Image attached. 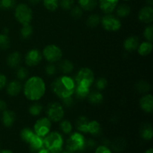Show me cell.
Here are the masks:
<instances>
[{
  "label": "cell",
  "instance_id": "3",
  "mask_svg": "<svg viewBox=\"0 0 153 153\" xmlns=\"http://www.w3.org/2000/svg\"><path fill=\"white\" fill-rule=\"evenodd\" d=\"M44 146L49 151L56 153H60L62 150V146L64 140L60 133L57 131H52L49 133L46 137L43 138Z\"/></svg>",
  "mask_w": 153,
  "mask_h": 153
},
{
  "label": "cell",
  "instance_id": "46",
  "mask_svg": "<svg viewBox=\"0 0 153 153\" xmlns=\"http://www.w3.org/2000/svg\"><path fill=\"white\" fill-rule=\"evenodd\" d=\"M63 102V104L66 106V107H71L74 104V101H73V99L72 98V97H67V98L61 99Z\"/></svg>",
  "mask_w": 153,
  "mask_h": 153
},
{
  "label": "cell",
  "instance_id": "32",
  "mask_svg": "<svg viewBox=\"0 0 153 153\" xmlns=\"http://www.w3.org/2000/svg\"><path fill=\"white\" fill-rule=\"evenodd\" d=\"M101 22L100 16L97 14H92L87 19V25L90 28H96Z\"/></svg>",
  "mask_w": 153,
  "mask_h": 153
},
{
  "label": "cell",
  "instance_id": "6",
  "mask_svg": "<svg viewBox=\"0 0 153 153\" xmlns=\"http://www.w3.org/2000/svg\"><path fill=\"white\" fill-rule=\"evenodd\" d=\"M15 18L22 25L29 24L32 19V10L26 4H19L16 5L14 12Z\"/></svg>",
  "mask_w": 153,
  "mask_h": 153
},
{
  "label": "cell",
  "instance_id": "38",
  "mask_svg": "<svg viewBox=\"0 0 153 153\" xmlns=\"http://www.w3.org/2000/svg\"><path fill=\"white\" fill-rule=\"evenodd\" d=\"M16 4L15 0H0V8L3 10H9L14 7Z\"/></svg>",
  "mask_w": 153,
  "mask_h": 153
},
{
  "label": "cell",
  "instance_id": "42",
  "mask_svg": "<svg viewBox=\"0 0 153 153\" xmlns=\"http://www.w3.org/2000/svg\"><path fill=\"white\" fill-rule=\"evenodd\" d=\"M108 85V81L106 80L105 78H100L97 79L96 82V88L99 90V91H102L105 88L107 87Z\"/></svg>",
  "mask_w": 153,
  "mask_h": 153
},
{
  "label": "cell",
  "instance_id": "58",
  "mask_svg": "<svg viewBox=\"0 0 153 153\" xmlns=\"http://www.w3.org/2000/svg\"><path fill=\"white\" fill-rule=\"evenodd\" d=\"M124 1H128V0H124Z\"/></svg>",
  "mask_w": 153,
  "mask_h": 153
},
{
  "label": "cell",
  "instance_id": "37",
  "mask_svg": "<svg viewBox=\"0 0 153 153\" xmlns=\"http://www.w3.org/2000/svg\"><path fill=\"white\" fill-rule=\"evenodd\" d=\"M60 129L64 132V134H69L71 133L72 130H73V126L70 121L68 120H63L60 124Z\"/></svg>",
  "mask_w": 153,
  "mask_h": 153
},
{
  "label": "cell",
  "instance_id": "49",
  "mask_svg": "<svg viewBox=\"0 0 153 153\" xmlns=\"http://www.w3.org/2000/svg\"><path fill=\"white\" fill-rule=\"evenodd\" d=\"M7 108V104L2 100H0V111H4Z\"/></svg>",
  "mask_w": 153,
  "mask_h": 153
},
{
  "label": "cell",
  "instance_id": "48",
  "mask_svg": "<svg viewBox=\"0 0 153 153\" xmlns=\"http://www.w3.org/2000/svg\"><path fill=\"white\" fill-rule=\"evenodd\" d=\"M7 84V78L4 75L0 73V90L4 88Z\"/></svg>",
  "mask_w": 153,
  "mask_h": 153
},
{
  "label": "cell",
  "instance_id": "10",
  "mask_svg": "<svg viewBox=\"0 0 153 153\" xmlns=\"http://www.w3.org/2000/svg\"><path fill=\"white\" fill-rule=\"evenodd\" d=\"M52 123L47 117H42L37 120L34 126V133L40 137H44L50 132Z\"/></svg>",
  "mask_w": 153,
  "mask_h": 153
},
{
  "label": "cell",
  "instance_id": "30",
  "mask_svg": "<svg viewBox=\"0 0 153 153\" xmlns=\"http://www.w3.org/2000/svg\"><path fill=\"white\" fill-rule=\"evenodd\" d=\"M135 88L141 94H146L149 91H150V85L146 81H140L135 85Z\"/></svg>",
  "mask_w": 153,
  "mask_h": 153
},
{
  "label": "cell",
  "instance_id": "54",
  "mask_svg": "<svg viewBox=\"0 0 153 153\" xmlns=\"http://www.w3.org/2000/svg\"><path fill=\"white\" fill-rule=\"evenodd\" d=\"M8 32H9V30L7 29V28H4V30H3V34H8Z\"/></svg>",
  "mask_w": 153,
  "mask_h": 153
},
{
  "label": "cell",
  "instance_id": "28",
  "mask_svg": "<svg viewBox=\"0 0 153 153\" xmlns=\"http://www.w3.org/2000/svg\"><path fill=\"white\" fill-rule=\"evenodd\" d=\"M89 93L90 88L80 86V85H76L74 94H76V98L79 100H84V99L87 98Z\"/></svg>",
  "mask_w": 153,
  "mask_h": 153
},
{
  "label": "cell",
  "instance_id": "24",
  "mask_svg": "<svg viewBox=\"0 0 153 153\" xmlns=\"http://www.w3.org/2000/svg\"><path fill=\"white\" fill-rule=\"evenodd\" d=\"M137 52L140 55L142 56H146L152 52V42L145 41L143 42L141 44H139L137 47Z\"/></svg>",
  "mask_w": 153,
  "mask_h": 153
},
{
  "label": "cell",
  "instance_id": "56",
  "mask_svg": "<svg viewBox=\"0 0 153 153\" xmlns=\"http://www.w3.org/2000/svg\"><path fill=\"white\" fill-rule=\"evenodd\" d=\"M60 153H72V152H70V151L66 149V150H61V152H60Z\"/></svg>",
  "mask_w": 153,
  "mask_h": 153
},
{
  "label": "cell",
  "instance_id": "27",
  "mask_svg": "<svg viewBox=\"0 0 153 153\" xmlns=\"http://www.w3.org/2000/svg\"><path fill=\"white\" fill-rule=\"evenodd\" d=\"M58 68H59V70L63 73H64V74H68V73H70L73 70V69H74V64H73V62L69 61V60H64V61H61L59 63Z\"/></svg>",
  "mask_w": 153,
  "mask_h": 153
},
{
  "label": "cell",
  "instance_id": "55",
  "mask_svg": "<svg viewBox=\"0 0 153 153\" xmlns=\"http://www.w3.org/2000/svg\"><path fill=\"white\" fill-rule=\"evenodd\" d=\"M145 153H153V149H152V148H150V149H147V150L145 152Z\"/></svg>",
  "mask_w": 153,
  "mask_h": 153
},
{
  "label": "cell",
  "instance_id": "33",
  "mask_svg": "<svg viewBox=\"0 0 153 153\" xmlns=\"http://www.w3.org/2000/svg\"><path fill=\"white\" fill-rule=\"evenodd\" d=\"M43 2L44 7L50 11H55L59 4L58 0H43Z\"/></svg>",
  "mask_w": 153,
  "mask_h": 153
},
{
  "label": "cell",
  "instance_id": "16",
  "mask_svg": "<svg viewBox=\"0 0 153 153\" xmlns=\"http://www.w3.org/2000/svg\"><path fill=\"white\" fill-rule=\"evenodd\" d=\"M30 144V149L33 152H37L40 149L44 147V140L43 137L34 134V137L31 138L30 142L28 143Z\"/></svg>",
  "mask_w": 153,
  "mask_h": 153
},
{
  "label": "cell",
  "instance_id": "34",
  "mask_svg": "<svg viewBox=\"0 0 153 153\" xmlns=\"http://www.w3.org/2000/svg\"><path fill=\"white\" fill-rule=\"evenodd\" d=\"M42 111H43V106H42V105L37 102L31 105L29 107V108H28L29 114L34 117H37L38 115H40L41 114Z\"/></svg>",
  "mask_w": 153,
  "mask_h": 153
},
{
  "label": "cell",
  "instance_id": "25",
  "mask_svg": "<svg viewBox=\"0 0 153 153\" xmlns=\"http://www.w3.org/2000/svg\"><path fill=\"white\" fill-rule=\"evenodd\" d=\"M79 7L86 11H91L97 5V0H79Z\"/></svg>",
  "mask_w": 153,
  "mask_h": 153
},
{
  "label": "cell",
  "instance_id": "21",
  "mask_svg": "<svg viewBox=\"0 0 153 153\" xmlns=\"http://www.w3.org/2000/svg\"><path fill=\"white\" fill-rule=\"evenodd\" d=\"M88 133L94 136H99L102 133V127L97 120L89 121L88 125Z\"/></svg>",
  "mask_w": 153,
  "mask_h": 153
},
{
  "label": "cell",
  "instance_id": "57",
  "mask_svg": "<svg viewBox=\"0 0 153 153\" xmlns=\"http://www.w3.org/2000/svg\"><path fill=\"white\" fill-rule=\"evenodd\" d=\"M50 152H51V151H50ZM51 153H56V152H51Z\"/></svg>",
  "mask_w": 153,
  "mask_h": 153
},
{
  "label": "cell",
  "instance_id": "5",
  "mask_svg": "<svg viewBox=\"0 0 153 153\" xmlns=\"http://www.w3.org/2000/svg\"><path fill=\"white\" fill-rule=\"evenodd\" d=\"M76 85L90 88L94 82V74L92 70L83 67L77 73L75 79Z\"/></svg>",
  "mask_w": 153,
  "mask_h": 153
},
{
  "label": "cell",
  "instance_id": "50",
  "mask_svg": "<svg viewBox=\"0 0 153 153\" xmlns=\"http://www.w3.org/2000/svg\"><path fill=\"white\" fill-rule=\"evenodd\" d=\"M37 153H51V152L44 146V147H43L42 149H40Z\"/></svg>",
  "mask_w": 153,
  "mask_h": 153
},
{
  "label": "cell",
  "instance_id": "18",
  "mask_svg": "<svg viewBox=\"0 0 153 153\" xmlns=\"http://www.w3.org/2000/svg\"><path fill=\"white\" fill-rule=\"evenodd\" d=\"M139 46V39L135 36H131L126 38L124 41V49L128 52H132L137 49Z\"/></svg>",
  "mask_w": 153,
  "mask_h": 153
},
{
  "label": "cell",
  "instance_id": "19",
  "mask_svg": "<svg viewBox=\"0 0 153 153\" xmlns=\"http://www.w3.org/2000/svg\"><path fill=\"white\" fill-rule=\"evenodd\" d=\"M21 54L19 52H13L10 54L7 58V64L11 68H16L21 62Z\"/></svg>",
  "mask_w": 153,
  "mask_h": 153
},
{
  "label": "cell",
  "instance_id": "39",
  "mask_svg": "<svg viewBox=\"0 0 153 153\" xmlns=\"http://www.w3.org/2000/svg\"><path fill=\"white\" fill-rule=\"evenodd\" d=\"M143 36L145 39L149 42H152L153 40V26L152 25H148L145 28L143 31Z\"/></svg>",
  "mask_w": 153,
  "mask_h": 153
},
{
  "label": "cell",
  "instance_id": "53",
  "mask_svg": "<svg viewBox=\"0 0 153 153\" xmlns=\"http://www.w3.org/2000/svg\"><path fill=\"white\" fill-rule=\"evenodd\" d=\"M146 2L149 6H152L153 4V0H146Z\"/></svg>",
  "mask_w": 153,
  "mask_h": 153
},
{
  "label": "cell",
  "instance_id": "45",
  "mask_svg": "<svg viewBox=\"0 0 153 153\" xmlns=\"http://www.w3.org/2000/svg\"><path fill=\"white\" fill-rule=\"evenodd\" d=\"M95 153H112V152L111 151V149H109L108 146L102 145V146H98V147L96 149Z\"/></svg>",
  "mask_w": 153,
  "mask_h": 153
},
{
  "label": "cell",
  "instance_id": "23",
  "mask_svg": "<svg viewBox=\"0 0 153 153\" xmlns=\"http://www.w3.org/2000/svg\"><path fill=\"white\" fill-rule=\"evenodd\" d=\"M111 146V149L114 152H120L125 149L126 146V141L123 137H119L113 140Z\"/></svg>",
  "mask_w": 153,
  "mask_h": 153
},
{
  "label": "cell",
  "instance_id": "26",
  "mask_svg": "<svg viewBox=\"0 0 153 153\" xmlns=\"http://www.w3.org/2000/svg\"><path fill=\"white\" fill-rule=\"evenodd\" d=\"M88 101L93 105H99L101 104L103 101V95L100 91H94V92H90L88 96Z\"/></svg>",
  "mask_w": 153,
  "mask_h": 153
},
{
  "label": "cell",
  "instance_id": "36",
  "mask_svg": "<svg viewBox=\"0 0 153 153\" xmlns=\"http://www.w3.org/2000/svg\"><path fill=\"white\" fill-rule=\"evenodd\" d=\"M10 38L8 37L7 34H0V49H7L10 47Z\"/></svg>",
  "mask_w": 153,
  "mask_h": 153
},
{
  "label": "cell",
  "instance_id": "15",
  "mask_svg": "<svg viewBox=\"0 0 153 153\" xmlns=\"http://www.w3.org/2000/svg\"><path fill=\"white\" fill-rule=\"evenodd\" d=\"M16 121V114L13 111L4 110L1 114V122L6 127H10Z\"/></svg>",
  "mask_w": 153,
  "mask_h": 153
},
{
  "label": "cell",
  "instance_id": "9",
  "mask_svg": "<svg viewBox=\"0 0 153 153\" xmlns=\"http://www.w3.org/2000/svg\"><path fill=\"white\" fill-rule=\"evenodd\" d=\"M101 23L103 28L108 31H117L121 28L120 19L111 13H108L102 18Z\"/></svg>",
  "mask_w": 153,
  "mask_h": 153
},
{
  "label": "cell",
  "instance_id": "44",
  "mask_svg": "<svg viewBox=\"0 0 153 153\" xmlns=\"http://www.w3.org/2000/svg\"><path fill=\"white\" fill-rule=\"evenodd\" d=\"M45 72H46L48 76H53L56 73V67L51 63L50 64L46 66V69H45Z\"/></svg>",
  "mask_w": 153,
  "mask_h": 153
},
{
  "label": "cell",
  "instance_id": "17",
  "mask_svg": "<svg viewBox=\"0 0 153 153\" xmlns=\"http://www.w3.org/2000/svg\"><path fill=\"white\" fill-rule=\"evenodd\" d=\"M22 84L19 81L13 80L8 83L7 86V93L9 96L16 97L19 95V93L22 91Z\"/></svg>",
  "mask_w": 153,
  "mask_h": 153
},
{
  "label": "cell",
  "instance_id": "8",
  "mask_svg": "<svg viewBox=\"0 0 153 153\" xmlns=\"http://www.w3.org/2000/svg\"><path fill=\"white\" fill-rule=\"evenodd\" d=\"M42 55L49 63H55L59 61L62 58V51L58 46L54 44L47 45L43 49Z\"/></svg>",
  "mask_w": 153,
  "mask_h": 153
},
{
  "label": "cell",
  "instance_id": "11",
  "mask_svg": "<svg viewBox=\"0 0 153 153\" xmlns=\"http://www.w3.org/2000/svg\"><path fill=\"white\" fill-rule=\"evenodd\" d=\"M43 58L42 53L38 49H33L28 51L25 57V62L29 67H34L40 64Z\"/></svg>",
  "mask_w": 153,
  "mask_h": 153
},
{
  "label": "cell",
  "instance_id": "51",
  "mask_svg": "<svg viewBox=\"0 0 153 153\" xmlns=\"http://www.w3.org/2000/svg\"><path fill=\"white\" fill-rule=\"evenodd\" d=\"M40 1V0H29V2L32 4H37Z\"/></svg>",
  "mask_w": 153,
  "mask_h": 153
},
{
  "label": "cell",
  "instance_id": "4",
  "mask_svg": "<svg viewBox=\"0 0 153 153\" xmlns=\"http://www.w3.org/2000/svg\"><path fill=\"white\" fill-rule=\"evenodd\" d=\"M85 137L81 133L75 132L67 139L66 147L72 153L82 152L85 149Z\"/></svg>",
  "mask_w": 153,
  "mask_h": 153
},
{
  "label": "cell",
  "instance_id": "52",
  "mask_svg": "<svg viewBox=\"0 0 153 153\" xmlns=\"http://www.w3.org/2000/svg\"><path fill=\"white\" fill-rule=\"evenodd\" d=\"M0 153H13L9 149H2V150H0Z\"/></svg>",
  "mask_w": 153,
  "mask_h": 153
},
{
  "label": "cell",
  "instance_id": "12",
  "mask_svg": "<svg viewBox=\"0 0 153 153\" xmlns=\"http://www.w3.org/2000/svg\"><path fill=\"white\" fill-rule=\"evenodd\" d=\"M138 19L143 23L149 24L153 21V8L152 6L142 7L138 13Z\"/></svg>",
  "mask_w": 153,
  "mask_h": 153
},
{
  "label": "cell",
  "instance_id": "47",
  "mask_svg": "<svg viewBox=\"0 0 153 153\" xmlns=\"http://www.w3.org/2000/svg\"><path fill=\"white\" fill-rule=\"evenodd\" d=\"M96 142L95 140H94L93 139H88V140H85V149L88 148V149H92L94 147H96Z\"/></svg>",
  "mask_w": 153,
  "mask_h": 153
},
{
  "label": "cell",
  "instance_id": "20",
  "mask_svg": "<svg viewBox=\"0 0 153 153\" xmlns=\"http://www.w3.org/2000/svg\"><path fill=\"white\" fill-rule=\"evenodd\" d=\"M140 137L146 140H149L152 138L153 131L152 127L150 123H145L141 126L140 130Z\"/></svg>",
  "mask_w": 153,
  "mask_h": 153
},
{
  "label": "cell",
  "instance_id": "22",
  "mask_svg": "<svg viewBox=\"0 0 153 153\" xmlns=\"http://www.w3.org/2000/svg\"><path fill=\"white\" fill-rule=\"evenodd\" d=\"M89 120L87 117L80 116L76 121V127L80 132L88 133V125Z\"/></svg>",
  "mask_w": 153,
  "mask_h": 153
},
{
  "label": "cell",
  "instance_id": "43",
  "mask_svg": "<svg viewBox=\"0 0 153 153\" xmlns=\"http://www.w3.org/2000/svg\"><path fill=\"white\" fill-rule=\"evenodd\" d=\"M73 4L74 0H60V5L64 10H70L73 6Z\"/></svg>",
  "mask_w": 153,
  "mask_h": 153
},
{
  "label": "cell",
  "instance_id": "1",
  "mask_svg": "<svg viewBox=\"0 0 153 153\" xmlns=\"http://www.w3.org/2000/svg\"><path fill=\"white\" fill-rule=\"evenodd\" d=\"M46 93V85L42 78L32 76L28 79L23 87V94L30 101L40 100Z\"/></svg>",
  "mask_w": 153,
  "mask_h": 153
},
{
  "label": "cell",
  "instance_id": "35",
  "mask_svg": "<svg viewBox=\"0 0 153 153\" xmlns=\"http://www.w3.org/2000/svg\"><path fill=\"white\" fill-rule=\"evenodd\" d=\"M22 28L20 30V34L23 39H28L31 36L33 33V28L30 24L22 25Z\"/></svg>",
  "mask_w": 153,
  "mask_h": 153
},
{
  "label": "cell",
  "instance_id": "7",
  "mask_svg": "<svg viewBox=\"0 0 153 153\" xmlns=\"http://www.w3.org/2000/svg\"><path fill=\"white\" fill-rule=\"evenodd\" d=\"M47 118L52 122H59L64 116V111L62 105L59 102L49 103L46 107V110Z\"/></svg>",
  "mask_w": 153,
  "mask_h": 153
},
{
  "label": "cell",
  "instance_id": "41",
  "mask_svg": "<svg viewBox=\"0 0 153 153\" xmlns=\"http://www.w3.org/2000/svg\"><path fill=\"white\" fill-rule=\"evenodd\" d=\"M28 74L29 73H28V70L25 67H19L16 70V76L19 80H25L28 76Z\"/></svg>",
  "mask_w": 153,
  "mask_h": 153
},
{
  "label": "cell",
  "instance_id": "31",
  "mask_svg": "<svg viewBox=\"0 0 153 153\" xmlns=\"http://www.w3.org/2000/svg\"><path fill=\"white\" fill-rule=\"evenodd\" d=\"M35 133L29 128H24L23 129L21 130L20 131V137L24 142L25 143H29L30 140H31Z\"/></svg>",
  "mask_w": 153,
  "mask_h": 153
},
{
  "label": "cell",
  "instance_id": "2",
  "mask_svg": "<svg viewBox=\"0 0 153 153\" xmlns=\"http://www.w3.org/2000/svg\"><path fill=\"white\" fill-rule=\"evenodd\" d=\"M76 85L74 79L70 76H62L53 81L51 88L57 97L61 99H64L72 97L73 94H74Z\"/></svg>",
  "mask_w": 153,
  "mask_h": 153
},
{
  "label": "cell",
  "instance_id": "14",
  "mask_svg": "<svg viewBox=\"0 0 153 153\" xmlns=\"http://www.w3.org/2000/svg\"><path fill=\"white\" fill-rule=\"evenodd\" d=\"M119 0H100V7L103 13H111L116 9Z\"/></svg>",
  "mask_w": 153,
  "mask_h": 153
},
{
  "label": "cell",
  "instance_id": "13",
  "mask_svg": "<svg viewBox=\"0 0 153 153\" xmlns=\"http://www.w3.org/2000/svg\"><path fill=\"white\" fill-rule=\"evenodd\" d=\"M140 108L146 113H152L153 111V97L151 94H144L139 101Z\"/></svg>",
  "mask_w": 153,
  "mask_h": 153
},
{
  "label": "cell",
  "instance_id": "40",
  "mask_svg": "<svg viewBox=\"0 0 153 153\" xmlns=\"http://www.w3.org/2000/svg\"><path fill=\"white\" fill-rule=\"evenodd\" d=\"M70 14L74 19H80L83 14V10L79 6H75L71 9Z\"/></svg>",
  "mask_w": 153,
  "mask_h": 153
},
{
  "label": "cell",
  "instance_id": "29",
  "mask_svg": "<svg viewBox=\"0 0 153 153\" xmlns=\"http://www.w3.org/2000/svg\"><path fill=\"white\" fill-rule=\"evenodd\" d=\"M131 12V8L127 4H121L116 7V14L119 17H126Z\"/></svg>",
  "mask_w": 153,
  "mask_h": 153
}]
</instances>
